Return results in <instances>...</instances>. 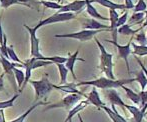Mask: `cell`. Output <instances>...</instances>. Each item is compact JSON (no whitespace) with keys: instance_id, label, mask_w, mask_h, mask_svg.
I'll return each mask as SVG.
<instances>
[{"instance_id":"obj_1","label":"cell","mask_w":147,"mask_h":122,"mask_svg":"<svg viewBox=\"0 0 147 122\" xmlns=\"http://www.w3.org/2000/svg\"><path fill=\"white\" fill-rule=\"evenodd\" d=\"M135 81V78H128V79H109L107 77H99L94 80H88V81H80L76 83V85H90L95 88H100V89H110V88H118L122 85L129 84Z\"/></svg>"},{"instance_id":"obj_2","label":"cell","mask_w":147,"mask_h":122,"mask_svg":"<svg viewBox=\"0 0 147 122\" xmlns=\"http://www.w3.org/2000/svg\"><path fill=\"white\" fill-rule=\"evenodd\" d=\"M94 40L96 42L97 46H98L99 51H100V65L99 66H100L101 71L106 75L107 78H109V79H115L114 73H113V60H112L113 55L105 49L103 44L96 37H94Z\"/></svg>"},{"instance_id":"obj_3","label":"cell","mask_w":147,"mask_h":122,"mask_svg":"<svg viewBox=\"0 0 147 122\" xmlns=\"http://www.w3.org/2000/svg\"><path fill=\"white\" fill-rule=\"evenodd\" d=\"M28 83H30L35 90V101H38L39 99L45 98L49 93L54 89V84L49 82L47 77H43L40 80L30 79Z\"/></svg>"},{"instance_id":"obj_4","label":"cell","mask_w":147,"mask_h":122,"mask_svg":"<svg viewBox=\"0 0 147 122\" xmlns=\"http://www.w3.org/2000/svg\"><path fill=\"white\" fill-rule=\"evenodd\" d=\"M104 31H108L106 29H98V30H90V29H83L78 32L73 33H66V34H56L55 37L56 38H71L76 39L81 42H85V41H89L91 39H94L98 33L104 32Z\"/></svg>"},{"instance_id":"obj_5","label":"cell","mask_w":147,"mask_h":122,"mask_svg":"<svg viewBox=\"0 0 147 122\" xmlns=\"http://www.w3.org/2000/svg\"><path fill=\"white\" fill-rule=\"evenodd\" d=\"M23 67L25 68V80H24V83L22 85V87L20 88V90H23V88L25 87L26 84L29 82L30 78H31V74H32V70L36 69V68L39 67H44V66L47 65H51V62L50 61H44V60H41V59L38 58H34V57H31L30 59L26 61H23Z\"/></svg>"},{"instance_id":"obj_6","label":"cell","mask_w":147,"mask_h":122,"mask_svg":"<svg viewBox=\"0 0 147 122\" xmlns=\"http://www.w3.org/2000/svg\"><path fill=\"white\" fill-rule=\"evenodd\" d=\"M76 16L74 13L72 12H62V13H56L52 14L49 17L45 18L43 20H40V21L37 23V25L35 26L36 29H39L40 27L45 25H49V24H54V23H59V22H66V21H70V20L74 19Z\"/></svg>"},{"instance_id":"obj_7","label":"cell","mask_w":147,"mask_h":122,"mask_svg":"<svg viewBox=\"0 0 147 122\" xmlns=\"http://www.w3.org/2000/svg\"><path fill=\"white\" fill-rule=\"evenodd\" d=\"M83 96L79 94H76V93H70L67 96H65L64 98H62L61 100L58 101L56 103H53V104H48V106L46 107L45 110H49V109H53V108H65L66 110L69 111L74 105L77 104L79 101H81V98Z\"/></svg>"},{"instance_id":"obj_8","label":"cell","mask_w":147,"mask_h":122,"mask_svg":"<svg viewBox=\"0 0 147 122\" xmlns=\"http://www.w3.org/2000/svg\"><path fill=\"white\" fill-rule=\"evenodd\" d=\"M23 26L27 29L30 35V56L39 59L42 56V54H41L40 47H39L40 40H39V38L36 36V32L38 29H36L35 27L32 28V27H30V26L26 25V24H24Z\"/></svg>"},{"instance_id":"obj_9","label":"cell","mask_w":147,"mask_h":122,"mask_svg":"<svg viewBox=\"0 0 147 122\" xmlns=\"http://www.w3.org/2000/svg\"><path fill=\"white\" fill-rule=\"evenodd\" d=\"M105 41L114 45L115 48L118 50L119 58H122L124 61H125L127 72H128V74H130V65H129V62H128V57H129V55L131 54V41H129V42L125 45H120L119 43H117V41L109 40V39H106Z\"/></svg>"},{"instance_id":"obj_10","label":"cell","mask_w":147,"mask_h":122,"mask_svg":"<svg viewBox=\"0 0 147 122\" xmlns=\"http://www.w3.org/2000/svg\"><path fill=\"white\" fill-rule=\"evenodd\" d=\"M86 3L85 0H74L71 3H68L66 5L62 4V7L58 10V13H62V12H72V13H79L83 10L85 7Z\"/></svg>"},{"instance_id":"obj_11","label":"cell","mask_w":147,"mask_h":122,"mask_svg":"<svg viewBox=\"0 0 147 122\" xmlns=\"http://www.w3.org/2000/svg\"><path fill=\"white\" fill-rule=\"evenodd\" d=\"M81 26L83 29H90V30H98V29H106L110 31V27L108 25L99 22V20L93 19V18H85L81 20Z\"/></svg>"},{"instance_id":"obj_12","label":"cell","mask_w":147,"mask_h":122,"mask_svg":"<svg viewBox=\"0 0 147 122\" xmlns=\"http://www.w3.org/2000/svg\"><path fill=\"white\" fill-rule=\"evenodd\" d=\"M105 95H106L109 102L111 103V105H115V106H119V107H121V108H125L126 103L122 100V98L120 97V95L118 94L116 89H114V88L106 89L105 90Z\"/></svg>"},{"instance_id":"obj_13","label":"cell","mask_w":147,"mask_h":122,"mask_svg":"<svg viewBox=\"0 0 147 122\" xmlns=\"http://www.w3.org/2000/svg\"><path fill=\"white\" fill-rule=\"evenodd\" d=\"M85 98H86V100H87L89 103L93 104L97 109H99V110H100V109H102L103 106H105L104 102L101 100L100 95H99L98 91H97V89L95 87L92 88V90H91L90 93H89L88 95H86Z\"/></svg>"},{"instance_id":"obj_14","label":"cell","mask_w":147,"mask_h":122,"mask_svg":"<svg viewBox=\"0 0 147 122\" xmlns=\"http://www.w3.org/2000/svg\"><path fill=\"white\" fill-rule=\"evenodd\" d=\"M78 53H79V49H77L73 54H70L69 53V54H68V57H67V60H66V62L64 63L65 67L67 68L68 71L72 74V76H73L74 79L77 78L75 75V72H74V66H75L76 61H84V59L78 58Z\"/></svg>"},{"instance_id":"obj_15","label":"cell","mask_w":147,"mask_h":122,"mask_svg":"<svg viewBox=\"0 0 147 122\" xmlns=\"http://www.w3.org/2000/svg\"><path fill=\"white\" fill-rule=\"evenodd\" d=\"M89 104V102L87 100H84V101H79V102L77 103L76 105H74L73 107H72L71 109H70L69 111H68V115L67 117L65 118V120L63 122H68L69 120H72V118H73V116H75L76 114H78V113L80 112L81 110H83L84 108H85L86 106Z\"/></svg>"},{"instance_id":"obj_16","label":"cell","mask_w":147,"mask_h":122,"mask_svg":"<svg viewBox=\"0 0 147 122\" xmlns=\"http://www.w3.org/2000/svg\"><path fill=\"white\" fill-rule=\"evenodd\" d=\"M91 3L95 2V3L100 4L103 7H106L108 9H114V10H124L126 9V6L124 4L115 3V2L111 1V0H90Z\"/></svg>"},{"instance_id":"obj_17","label":"cell","mask_w":147,"mask_h":122,"mask_svg":"<svg viewBox=\"0 0 147 122\" xmlns=\"http://www.w3.org/2000/svg\"><path fill=\"white\" fill-rule=\"evenodd\" d=\"M125 108L133 115V118L135 122H143V117L145 116V113L144 111H142L141 109H139L138 107L133 106V105H125Z\"/></svg>"},{"instance_id":"obj_18","label":"cell","mask_w":147,"mask_h":122,"mask_svg":"<svg viewBox=\"0 0 147 122\" xmlns=\"http://www.w3.org/2000/svg\"><path fill=\"white\" fill-rule=\"evenodd\" d=\"M48 104H49L48 102H42V101H38V102L34 103L32 106H30L29 108H28L27 110H26L25 112L23 113V114H21L20 116H18L17 118L13 119V120H11V121H9V122H24V120L26 119V117H27L28 115H29L35 108H37V107L40 106V105H48Z\"/></svg>"},{"instance_id":"obj_19","label":"cell","mask_w":147,"mask_h":122,"mask_svg":"<svg viewBox=\"0 0 147 122\" xmlns=\"http://www.w3.org/2000/svg\"><path fill=\"white\" fill-rule=\"evenodd\" d=\"M145 19V13L144 12H134L133 15L127 19L128 21V25H139V24H142Z\"/></svg>"},{"instance_id":"obj_20","label":"cell","mask_w":147,"mask_h":122,"mask_svg":"<svg viewBox=\"0 0 147 122\" xmlns=\"http://www.w3.org/2000/svg\"><path fill=\"white\" fill-rule=\"evenodd\" d=\"M131 47L133 48V51L131 53L134 56H146L147 55V45H139L134 42H131Z\"/></svg>"},{"instance_id":"obj_21","label":"cell","mask_w":147,"mask_h":122,"mask_svg":"<svg viewBox=\"0 0 147 122\" xmlns=\"http://www.w3.org/2000/svg\"><path fill=\"white\" fill-rule=\"evenodd\" d=\"M121 88L125 91L128 99H130L134 104L135 105L140 104V97H139V95H138V93H136L135 91H133V90L130 89L129 87H127V86H125V85H122Z\"/></svg>"},{"instance_id":"obj_22","label":"cell","mask_w":147,"mask_h":122,"mask_svg":"<svg viewBox=\"0 0 147 122\" xmlns=\"http://www.w3.org/2000/svg\"><path fill=\"white\" fill-rule=\"evenodd\" d=\"M140 30H141L140 28L133 30L131 28V26L128 25L127 23H125L124 25L120 26L119 28H117V29H116L117 33H119V34H122V35H125V36H133L134 34H136V33H137L138 31H140Z\"/></svg>"},{"instance_id":"obj_23","label":"cell","mask_w":147,"mask_h":122,"mask_svg":"<svg viewBox=\"0 0 147 122\" xmlns=\"http://www.w3.org/2000/svg\"><path fill=\"white\" fill-rule=\"evenodd\" d=\"M57 68H58L59 71V75H60V83L59 85H62V84H65L67 82V75L69 73L68 69L65 67L63 63H57L56 64Z\"/></svg>"},{"instance_id":"obj_24","label":"cell","mask_w":147,"mask_h":122,"mask_svg":"<svg viewBox=\"0 0 147 122\" xmlns=\"http://www.w3.org/2000/svg\"><path fill=\"white\" fill-rule=\"evenodd\" d=\"M13 74H14V77H15V80L17 81V86L19 88H21L24 83V80H25V73L22 70L18 69L17 67H14Z\"/></svg>"},{"instance_id":"obj_25","label":"cell","mask_w":147,"mask_h":122,"mask_svg":"<svg viewBox=\"0 0 147 122\" xmlns=\"http://www.w3.org/2000/svg\"><path fill=\"white\" fill-rule=\"evenodd\" d=\"M135 81H137L141 86V90H145L147 86V78L145 74L143 73V71H138L135 73Z\"/></svg>"},{"instance_id":"obj_26","label":"cell","mask_w":147,"mask_h":122,"mask_svg":"<svg viewBox=\"0 0 147 122\" xmlns=\"http://www.w3.org/2000/svg\"><path fill=\"white\" fill-rule=\"evenodd\" d=\"M39 59L44 61H50L52 64H57V63H65L67 60V57H63V56H51V57H46V56H41Z\"/></svg>"},{"instance_id":"obj_27","label":"cell","mask_w":147,"mask_h":122,"mask_svg":"<svg viewBox=\"0 0 147 122\" xmlns=\"http://www.w3.org/2000/svg\"><path fill=\"white\" fill-rule=\"evenodd\" d=\"M38 4H42L44 5L46 8H50V9H54V10H58L62 7V4L58 3V2H54V1H47V0H40L38 1Z\"/></svg>"},{"instance_id":"obj_28","label":"cell","mask_w":147,"mask_h":122,"mask_svg":"<svg viewBox=\"0 0 147 122\" xmlns=\"http://www.w3.org/2000/svg\"><path fill=\"white\" fill-rule=\"evenodd\" d=\"M7 53H8V57H9L10 60H12L13 62H16V63H20V64L23 63V61L20 60L19 57L17 56V53H15L12 45L11 46H7Z\"/></svg>"},{"instance_id":"obj_29","label":"cell","mask_w":147,"mask_h":122,"mask_svg":"<svg viewBox=\"0 0 147 122\" xmlns=\"http://www.w3.org/2000/svg\"><path fill=\"white\" fill-rule=\"evenodd\" d=\"M19 97V93H16L12 98H10L9 100H5V101H0V109H5V108H9L12 107L14 105V101Z\"/></svg>"},{"instance_id":"obj_30","label":"cell","mask_w":147,"mask_h":122,"mask_svg":"<svg viewBox=\"0 0 147 122\" xmlns=\"http://www.w3.org/2000/svg\"><path fill=\"white\" fill-rule=\"evenodd\" d=\"M136 41L138 42L139 45H147V38H146V34L144 33L143 30L138 31L136 34H134Z\"/></svg>"},{"instance_id":"obj_31","label":"cell","mask_w":147,"mask_h":122,"mask_svg":"<svg viewBox=\"0 0 147 122\" xmlns=\"http://www.w3.org/2000/svg\"><path fill=\"white\" fill-rule=\"evenodd\" d=\"M7 36H6V34H3V42H2L1 46H0V55L3 57H5V58L9 59V57H8V53H7Z\"/></svg>"},{"instance_id":"obj_32","label":"cell","mask_w":147,"mask_h":122,"mask_svg":"<svg viewBox=\"0 0 147 122\" xmlns=\"http://www.w3.org/2000/svg\"><path fill=\"white\" fill-rule=\"evenodd\" d=\"M146 10H147V4L145 0H138V2L133 7L134 12H145Z\"/></svg>"},{"instance_id":"obj_33","label":"cell","mask_w":147,"mask_h":122,"mask_svg":"<svg viewBox=\"0 0 147 122\" xmlns=\"http://www.w3.org/2000/svg\"><path fill=\"white\" fill-rule=\"evenodd\" d=\"M14 4H18V5H23L22 3H20L18 0H0V6L4 9H7L11 5Z\"/></svg>"},{"instance_id":"obj_34","label":"cell","mask_w":147,"mask_h":122,"mask_svg":"<svg viewBox=\"0 0 147 122\" xmlns=\"http://www.w3.org/2000/svg\"><path fill=\"white\" fill-rule=\"evenodd\" d=\"M127 19H128V12L125 11L121 16L119 15L118 17V20H117V23H116V29L119 28L120 26L124 25L125 23H127Z\"/></svg>"},{"instance_id":"obj_35","label":"cell","mask_w":147,"mask_h":122,"mask_svg":"<svg viewBox=\"0 0 147 122\" xmlns=\"http://www.w3.org/2000/svg\"><path fill=\"white\" fill-rule=\"evenodd\" d=\"M138 95L140 97V105L141 107H143L147 103V90H141L140 93H138Z\"/></svg>"},{"instance_id":"obj_36","label":"cell","mask_w":147,"mask_h":122,"mask_svg":"<svg viewBox=\"0 0 147 122\" xmlns=\"http://www.w3.org/2000/svg\"><path fill=\"white\" fill-rule=\"evenodd\" d=\"M134 58H135V60L137 61V63L139 64V66L141 67V70L143 71V73L145 74V76H146V78H147V68L145 67V66H144V64L141 62V60L139 59V57H138V56H134Z\"/></svg>"},{"instance_id":"obj_37","label":"cell","mask_w":147,"mask_h":122,"mask_svg":"<svg viewBox=\"0 0 147 122\" xmlns=\"http://www.w3.org/2000/svg\"><path fill=\"white\" fill-rule=\"evenodd\" d=\"M124 5L126 6V9H133L134 4L132 0H124Z\"/></svg>"},{"instance_id":"obj_38","label":"cell","mask_w":147,"mask_h":122,"mask_svg":"<svg viewBox=\"0 0 147 122\" xmlns=\"http://www.w3.org/2000/svg\"><path fill=\"white\" fill-rule=\"evenodd\" d=\"M4 76H5V73H2L0 75V92L4 90Z\"/></svg>"},{"instance_id":"obj_39","label":"cell","mask_w":147,"mask_h":122,"mask_svg":"<svg viewBox=\"0 0 147 122\" xmlns=\"http://www.w3.org/2000/svg\"><path fill=\"white\" fill-rule=\"evenodd\" d=\"M3 27H2V23H1V19H0V45L3 42Z\"/></svg>"},{"instance_id":"obj_40","label":"cell","mask_w":147,"mask_h":122,"mask_svg":"<svg viewBox=\"0 0 147 122\" xmlns=\"http://www.w3.org/2000/svg\"><path fill=\"white\" fill-rule=\"evenodd\" d=\"M18 1H19L20 3L23 4L24 6H27V7H29V8H32V7L30 6V4H29L30 2L32 1V0H18Z\"/></svg>"},{"instance_id":"obj_41","label":"cell","mask_w":147,"mask_h":122,"mask_svg":"<svg viewBox=\"0 0 147 122\" xmlns=\"http://www.w3.org/2000/svg\"><path fill=\"white\" fill-rule=\"evenodd\" d=\"M2 122H7V121L5 120V116H4V117H3V119H2Z\"/></svg>"},{"instance_id":"obj_42","label":"cell","mask_w":147,"mask_h":122,"mask_svg":"<svg viewBox=\"0 0 147 122\" xmlns=\"http://www.w3.org/2000/svg\"><path fill=\"white\" fill-rule=\"evenodd\" d=\"M47 1H54V2H57V0H47Z\"/></svg>"},{"instance_id":"obj_43","label":"cell","mask_w":147,"mask_h":122,"mask_svg":"<svg viewBox=\"0 0 147 122\" xmlns=\"http://www.w3.org/2000/svg\"><path fill=\"white\" fill-rule=\"evenodd\" d=\"M68 122H72V120H69V121H68Z\"/></svg>"},{"instance_id":"obj_44","label":"cell","mask_w":147,"mask_h":122,"mask_svg":"<svg viewBox=\"0 0 147 122\" xmlns=\"http://www.w3.org/2000/svg\"><path fill=\"white\" fill-rule=\"evenodd\" d=\"M146 38H147V35H146Z\"/></svg>"}]
</instances>
